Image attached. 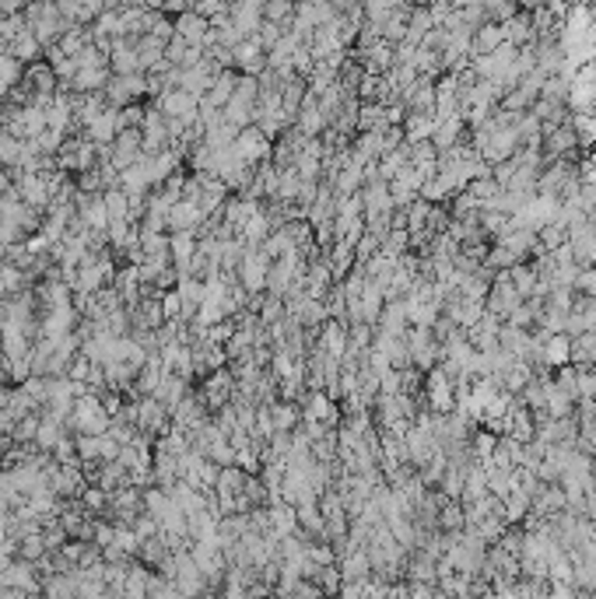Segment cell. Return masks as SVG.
I'll use <instances>...</instances> for the list:
<instances>
[{"label":"cell","mask_w":596,"mask_h":599,"mask_svg":"<svg viewBox=\"0 0 596 599\" xmlns=\"http://www.w3.org/2000/svg\"><path fill=\"white\" fill-rule=\"evenodd\" d=\"M267 274H270V259L260 252H246L243 256V267H239V277L246 284V291H260L267 284Z\"/></svg>","instance_id":"obj_1"},{"label":"cell","mask_w":596,"mask_h":599,"mask_svg":"<svg viewBox=\"0 0 596 599\" xmlns=\"http://www.w3.org/2000/svg\"><path fill=\"white\" fill-rule=\"evenodd\" d=\"M102 200H105V211H109V224L113 221H130V196L124 189H105Z\"/></svg>","instance_id":"obj_9"},{"label":"cell","mask_w":596,"mask_h":599,"mask_svg":"<svg viewBox=\"0 0 596 599\" xmlns=\"http://www.w3.org/2000/svg\"><path fill=\"white\" fill-rule=\"evenodd\" d=\"M176 35H179L187 46H193V50H204V46H207V35H211V25H207L200 14H193V7H189L187 14L176 22Z\"/></svg>","instance_id":"obj_2"},{"label":"cell","mask_w":596,"mask_h":599,"mask_svg":"<svg viewBox=\"0 0 596 599\" xmlns=\"http://www.w3.org/2000/svg\"><path fill=\"white\" fill-rule=\"evenodd\" d=\"M22 74H25V63L14 60L11 53L7 57H0V88L7 92V88H14L18 81H22Z\"/></svg>","instance_id":"obj_10"},{"label":"cell","mask_w":596,"mask_h":599,"mask_svg":"<svg viewBox=\"0 0 596 599\" xmlns=\"http://www.w3.org/2000/svg\"><path fill=\"white\" fill-rule=\"evenodd\" d=\"M239 88V74H232V70H221L218 77H215V85H211V92L204 95L215 109H225L228 102H232V95Z\"/></svg>","instance_id":"obj_5"},{"label":"cell","mask_w":596,"mask_h":599,"mask_svg":"<svg viewBox=\"0 0 596 599\" xmlns=\"http://www.w3.org/2000/svg\"><path fill=\"white\" fill-rule=\"evenodd\" d=\"M63 441V421L60 417H53V413H46L42 421H39V431H35V439H32V445L35 449H57Z\"/></svg>","instance_id":"obj_6"},{"label":"cell","mask_w":596,"mask_h":599,"mask_svg":"<svg viewBox=\"0 0 596 599\" xmlns=\"http://www.w3.org/2000/svg\"><path fill=\"white\" fill-rule=\"evenodd\" d=\"M7 193H11V176H7L4 168H0V200H4Z\"/></svg>","instance_id":"obj_12"},{"label":"cell","mask_w":596,"mask_h":599,"mask_svg":"<svg viewBox=\"0 0 596 599\" xmlns=\"http://www.w3.org/2000/svg\"><path fill=\"white\" fill-rule=\"evenodd\" d=\"M0 161L7 168H22V161H25V141L14 137V133H7L4 126H0Z\"/></svg>","instance_id":"obj_7"},{"label":"cell","mask_w":596,"mask_h":599,"mask_svg":"<svg viewBox=\"0 0 596 599\" xmlns=\"http://www.w3.org/2000/svg\"><path fill=\"white\" fill-rule=\"evenodd\" d=\"M165 417H169V410L161 407L155 396H144V400L137 404V428H144V431H161V428H165Z\"/></svg>","instance_id":"obj_4"},{"label":"cell","mask_w":596,"mask_h":599,"mask_svg":"<svg viewBox=\"0 0 596 599\" xmlns=\"http://www.w3.org/2000/svg\"><path fill=\"white\" fill-rule=\"evenodd\" d=\"M109 502V495L102 491V487H92V491H85V508H92V512H102Z\"/></svg>","instance_id":"obj_11"},{"label":"cell","mask_w":596,"mask_h":599,"mask_svg":"<svg viewBox=\"0 0 596 599\" xmlns=\"http://www.w3.org/2000/svg\"><path fill=\"white\" fill-rule=\"evenodd\" d=\"M39 53H42V42H39V39H35L29 29H25L22 35H18V39H14V42H11V57H14V60L35 63V60H39Z\"/></svg>","instance_id":"obj_8"},{"label":"cell","mask_w":596,"mask_h":599,"mask_svg":"<svg viewBox=\"0 0 596 599\" xmlns=\"http://www.w3.org/2000/svg\"><path fill=\"white\" fill-rule=\"evenodd\" d=\"M4 543H7V519L0 515V547H4Z\"/></svg>","instance_id":"obj_13"},{"label":"cell","mask_w":596,"mask_h":599,"mask_svg":"<svg viewBox=\"0 0 596 599\" xmlns=\"http://www.w3.org/2000/svg\"><path fill=\"white\" fill-rule=\"evenodd\" d=\"M499 46H505L502 25L488 22V25H481V29L473 32V42H471V53H473V57H488V53H495Z\"/></svg>","instance_id":"obj_3"}]
</instances>
